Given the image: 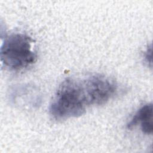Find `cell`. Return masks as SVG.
<instances>
[{
  "label": "cell",
  "mask_w": 153,
  "mask_h": 153,
  "mask_svg": "<svg viewBox=\"0 0 153 153\" xmlns=\"http://www.w3.org/2000/svg\"><path fill=\"white\" fill-rule=\"evenodd\" d=\"M144 58L145 62L147 63L148 66L152 67V47L148 46L145 52Z\"/></svg>",
  "instance_id": "obj_4"
},
{
  "label": "cell",
  "mask_w": 153,
  "mask_h": 153,
  "mask_svg": "<svg viewBox=\"0 0 153 153\" xmlns=\"http://www.w3.org/2000/svg\"><path fill=\"white\" fill-rule=\"evenodd\" d=\"M140 125L143 133L152 134L153 131L152 123V104L147 103L142 106L133 116L127 127L131 129Z\"/></svg>",
  "instance_id": "obj_3"
},
{
  "label": "cell",
  "mask_w": 153,
  "mask_h": 153,
  "mask_svg": "<svg viewBox=\"0 0 153 153\" xmlns=\"http://www.w3.org/2000/svg\"><path fill=\"white\" fill-rule=\"evenodd\" d=\"M33 44V40L25 33H13L7 36L1 47L2 63L10 71L27 68L37 59Z\"/></svg>",
  "instance_id": "obj_2"
},
{
  "label": "cell",
  "mask_w": 153,
  "mask_h": 153,
  "mask_svg": "<svg viewBox=\"0 0 153 153\" xmlns=\"http://www.w3.org/2000/svg\"><path fill=\"white\" fill-rule=\"evenodd\" d=\"M117 88L114 80L100 74L66 78L53 98L50 114L57 120L77 118L85 114L90 106L105 104L115 94Z\"/></svg>",
  "instance_id": "obj_1"
}]
</instances>
